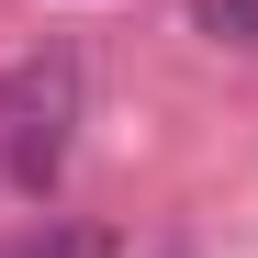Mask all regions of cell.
<instances>
[{
  "instance_id": "1",
  "label": "cell",
  "mask_w": 258,
  "mask_h": 258,
  "mask_svg": "<svg viewBox=\"0 0 258 258\" xmlns=\"http://www.w3.org/2000/svg\"><path fill=\"white\" fill-rule=\"evenodd\" d=\"M79 112H90V68H79L68 45L0 68V180H12L23 202H45L68 180V146H79Z\"/></svg>"
},
{
  "instance_id": "3",
  "label": "cell",
  "mask_w": 258,
  "mask_h": 258,
  "mask_svg": "<svg viewBox=\"0 0 258 258\" xmlns=\"http://www.w3.org/2000/svg\"><path fill=\"white\" fill-rule=\"evenodd\" d=\"M191 23L213 34V45H247L258 56V0H191Z\"/></svg>"
},
{
  "instance_id": "2",
  "label": "cell",
  "mask_w": 258,
  "mask_h": 258,
  "mask_svg": "<svg viewBox=\"0 0 258 258\" xmlns=\"http://www.w3.org/2000/svg\"><path fill=\"white\" fill-rule=\"evenodd\" d=\"M0 258H123V236H112V225H90V213H45V225L12 236Z\"/></svg>"
}]
</instances>
